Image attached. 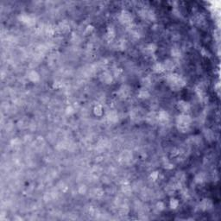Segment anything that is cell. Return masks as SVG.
Masks as SVG:
<instances>
[{
    "mask_svg": "<svg viewBox=\"0 0 221 221\" xmlns=\"http://www.w3.org/2000/svg\"><path fill=\"white\" fill-rule=\"evenodd\" d=\"M206 89H207V87H206V86L204 85L203 83H200V84H198V85L196 86L195 92H196L198 96L200 97V99H204L206 98V96H207Z\"/></svg>",
    "mask_w": 221,
    "mask_h": 221,
    "instance_id": "10",
    "label": "cell"
},
{
    "mask_svg": "<svg viewBox=\"0 0 221 221\" xmlns=\"http://www.w3.org/2000/svg\"><path fill=\"white\" fill-rule=\"evenodd\" d=\"M163 65H164L165 71H173L175 68V62L171 59H168L163 62Z\"/></svg>",
    "mask_w": 221,
    "mask_h": 221,
    "instance_id": "19",
    "label": "cell"
},
{
    "mask_svg": "<svg viewBox=\"0 0 221 221\" xmlns=\"http://www.w3.org/2000/svg\"><path fill=\"white\" fill-rule=\"evenodd\" d=\"M171 55L174 58H180L181 56V49L177 47H174L171 48Z\"/></svg>",
    "mask_w": 221,
    "mask_h": 221,
    "instance_id": "25",
    "label": "cell"
},
{
    "mask_svg": "<svg viewBox=\"0 0 221 221\" xmlns=\"http://www.w3.org/2000/svg\"><path fill=\"white\" fill-rule=\"evenodd\" d=\"M20 143H21V142H20V140H19L18 138H15L14 140L11 141V144L13 146H19L20 145Z\"/></svg>",
    "mask_w": 221,
    "mask_h": 221,
    "instance_id": "35",
    "label": "cell"
},
{
    "mask_svg": "<svg viewBox=\"0 0 221 221\" xmlns=\"http://www.w3.org/2000/svg\"><path fill=\"white\" fill-rule=\"evenodd\" d=\"M163 167H164L166 170H172V169H174V165L172 164L170 161L168 160L166 161V162L163 163Z\"/></svg>",
    "mask_w": 221,
    "mask_h": 221,
    "instance_id": "31",
    "label": "cell"
},
{
    "mask_svg": "<svg viewBox=\"0 0 221 221\" xmlns=\"http://www.w3.org/2000/svg\"><path fill=\"white\" fill-rule=\"evenodd\" d=\"M74 108L72 106V105H69V106H67L66 109V113L67 114H68V115H71V114H74Z\"/></svg>",
    "mask_w": 221,
    "mask_h": 221,
    "instance_id": "33",
    "label": "cell"
},
{
    "mask_svg": "<svg viewBox=\"0 0 221 221\" xmlns=\"http://www.w3.org/2000/svg\"><path fill=\"white\" fill-rule=\"evenodd\" d=\"M70 29V25L67 21H62L57 26V30L61 33H67Z\"/></svg>",
    "mask_w": 221,
    "mask_h": 221,
    "instance_id": "15",
    "label": "cell"
},
{
    "mask_svg": "<svg viewBox=\"0 0 221 221\" xmlns=\"http://www.w3.org/2000/svg\"><path fill=\"white\" fill-rule=\"evenodd\" d=\"M166 80L168 85L170 86V87L173 91H178L186 85V80L180 74L175 73H170V74L167 76Z\"/></svg>",
    "mask_w": 221,
    "mask_h": 221,
    "instance_id": "1",
    "label": "cell"
},
{
    "mask_svg": "<svg viewBox=\"0 0 221 221\" xmlns=\"http://www.w3.org/2000/svg\"><path fill=\"white\" fill-rule=\"evenodd\" d=\"M118 20L119 22L123 24V25H131L133 21V17H132L131 14L128 11V10H122L120 12V14L118 16Z\"/></svg>",
    "mask_w": 221,
    "mask_h": 221,
    "instance_id": "3",
    "label": "cell"
},
{
    "mask_svg": "<svg viewBox=\"0 0 221 221\" xmlns=\"http://www.w3.org/2000/svg\"><path fill=\"white\" fill-rule=\"evenodd\" d=\"M179 205H180V203H179V201L176 199H171V200H170V206L172 209H174V210L176 209V208L179 207Z\"/></svg>",
    "mask_w": 221,
    "mask_h": 221,
    "instance_id": "28",
    "label": "cell"
},
{
    "mask_svg": "<svg viewBox=\"0 0 221 221\" xmlns=\"http://www.w3.org/2000/svg\"><path fill=\"white\" fill-rule=\"evenodd\" d=\"M146 122L150 124H157V112H151L147 114L145 117Z\"/></svg>",
    "mask_w": 221,
    "mask_h": 221,
    "instance_id": "13",
    "label": "cell"
},
{
    "mask_svg": "<svg viewBox=\"0 0 221 221\" xmlns=\"http://www.w3.org/2000/svg\"><path fill=\"white\" fill-rule=\"evenodd\" d=\"M93 113L95 116H97V117H100V116H102L104 113V111H103V107H102V105H95L93 108Z\"/></svg>",
    "mask_w": 221,
    "mask_h": 221,
    "instance_id": "24",
    "label": "cell"
},
{
    "mask_svg": "<svg viewBox=\"0 0 221 221\" xmlns=\"http://www.w3.org/2000/svg\"><path fill=\"white\" fill-rule=\"evenodd\" d=\"M62 86H63V84L61 83V81H58V80H56V81H55V82H54V84H53V87H54V88H55V89H60V88L62 87Z\"/></svg>",
    "mask_w": 221,
    "mask_h": 221,
    "instance_id": "32",
    "label": "cell"
},
{
    "mask_svg": "<svg viewBox=\"0 0 221 221\" xmlns=\"http://www.w3.org/2000/svg\"><path fill=\"white\" fill-rule=\"evenodd\" d=\"M139 15L143 19H146V20H150V21H153L155 19V13L151 10L148 9H143L139 11Z\"/></svg>",
    "mask_w": 221,
    "mask_h": 221,
    "instance_id": "9",
    "label": "cell"
},
{
    "mask_svg": "<svg viewBox=\"0 0 221 221\" xmlns=\"http://www.w3.org/2000/svg\"><path fill=\"white\" fill-rule=\"evenodd\" d=\"M181 197L185 199V200L188 199V198H189V193H188V189L185 188H181Z\"/></svg>",
    "mask_w": 221,
    "mask_h": 221,
    "instance_id": "29",
    "label": "cell"
},
{
    "mask_svg": "<svg viewBox=\"0 0 221 221\" xmlns=\"http://www.w3.org/2000/svg\"><path fill=\"white\" fill-rule=\"evenodd\" d=\"M121 191H122L123 193H124V194H126V195H129V194H131L132 191V188L131 187V185L129 182H124L122 184V186H121Z\"/></svg>",
    "mask_w": 221,
    "mask_h": 221,
    "instance_id": "22",
    "label": "cell"
},
{
    "mask_svg": "<svg viewBox=\"0 0 221 221\" xmlns=\"http://www.w3.org/2000/svg\"><path fill=\"white\" fill-rule=\"evenodd\" d=\"M192 124V118L188 114L181 113L176 118V127L179 131L186 133L189 131Z\"/></svg>",
    "mask_w": 221,
    "mask_h": 221,
    "instance_id": "2",
    "label": "cell"
},
{
    "mask_svg": "<svg viewBox=\"0 0 221 221\" xmlns=\"http://www.w3.org/2000/svg\"><path fill=\"white\" fill-rule=\"evenodd\" d=\"M100 80L105 83V84H112L113 81V76L112 74H111V73H109L107 71H105L103 72L102 74H101V75H100Z\"/></svg>",
    "mask_w": 221,
    "mask_h": 221,
    "instance_id": "11",
    "label": "cell"
},
{
    "mask_svg": "<svg viewBox=\"0 0 221 221\" xmlns=\"http://www.w3.org/2000/svg\"><path fill=\"white\" fill-rule=\"evenodd\" d=\"M207 174H205L204 172H201V173H199V174H197L195 175V177H194V181H195L197 184H202L207 181Z\"/></svg>",
    "mask_w": 221,
    "mask_h": 221,
    "instance_id": "18",
    "label": "cell"
},
{
    "mask_svg": "<svg viewBox=\"0 0 221 221\" xmlns=\"http://www.w3.org/2000/svg\"><path fill=\"white\" fill-rule=\"evenodd\" d=\"M132 160V153L131 151H124L119 155V162L121 163L124 164H126L131 162V161Z\"/></svg>",
    "mask_w": 221,
    "mask_h": 221,
    "instance_id": "8",
    "label": "cell"
},
{
    "mask_svg": "<svg viewBox=\"0 0 221 221\" xmlns=\"http://www.w3.org/2000/svg\"><path fill=\"white\" fill-rule=\"evenodd\" d=\"M159 177V173L157 172V171H154V172H152L150 175V178L151 179V181H155Z\"/></svg>",
    "mask_w": 221,
    "mask_h": 221,
    "instance_id": "30",
    "label": "cell"
},
{
    "mask_svg": "<svg viewBox=\"0 0 221 221\" xmlns=\"http://www.w3.org/2000/svg\"><path fill=\"white\" fill-rule=\"evenodd\" d=\"M204 135H205L206 138H207L208 141H212V140H213V138H214V134H213V132H212V131H210V130H205Z\"/></svg>",
    "mask_w": 221,
    "mask_h": 221,
    "instance_id": "26",
    "label": "cell"
},
{
    "mask_svg": "<svg viewBox=\"0 0 221 221\" xmlns=\"http://www.w3.org/2000/svg\"><path fill=\"white\" fill-rule=\"evenodd\" d=\"M150 96H151L150 92H149L147 89H145V88H142V89L139 90L138 93H137V97L141 99H149Z\"/></svg>",
    "mask_w": 221,
    "mask_h": 221,
    "instance_id": "20",
    "label": "cell"
},
{
    "mask_svg": "<svg viewBox=\"0 0 221 221\" xmlns=\"http://www.w3.org/2000/svg\"><path fill=\"white\" fill-rule=\"evenodd\" d=\"M177 109L181 112V113H184V114H188L190 110H191V105L190 104L185 101V100H180L176 105Z\"/></svg>",
    "mask_w": 221,
    "mask_h": 221,
    "instance_id": "6",
    "label": "cell"
},
{
    "mask_svg": "<svg viewBox=\"0 0 221 221\" xmlns=\"http://www.w3.org/2000/svg\"><path fill=\"white\" fill-rule=\"evenodd\" d=\"M19 19L22 23L29 25V26L36 24V17H34L33 15L22 14L19 17Z\"/></svg>",
    "mask_w": 221,
    "mask_h": 221,
    "instance_id": "7",
    "label": "cell"
},
{
    "mask_svg": "<svg viewBox=\"0 0 221 221\" xmlns=\"http://www.w3.org/2000/svg\"><path fill=\"white\" fill-rule=\"evenodd\" d=\"M86 192V188L85 186H81L79 189V193H81V194H84V193Z\"/></svg>",
    "mask_w": 221,
    "mask_h": 221,
    "instance_id": "36",
    "label": "cell"
},
{
    "mask_svg": "<svg viewBox=\"0 0 221 221\" xmlns=\"http://www.w3.org/2000/svg\"><path fill=\"white\" fill-rule=\"evenodd\" d=\"M152 68H153L154 73L157 74H162V73L165 72L164 65H163V63H162V62H156V63H155V64L153 65Z\"/></svg>",
    "mask_w": 221,
    "mask_h": 221,
    "instance_id": "16",
    "label": "cell"
},
{
    "mask_svg": "<svg viewBox=\"0 0 221 221\" xmlns=\"http://www.w3.org/2000/svg\"><path fill=\"white\" fill-rule=\"evenodd\" d=\"M131 93V87L128 85H123L120 86V88L117 92V95L119 99H125L130 97V95Z\"/></svg>",
    "mask_w": 221,
    "mask_h": 221,
    "instance_id": "4",
    "label": "cell"
},
{
    "mask_svg": "<svg viewBox=\"0 0 221 221\" xmlns=\"http://www.w3.org/2000/svg\"><path fill=\"white\" fill-rule=\"evenodd\" d=\"M156 46H155V43H149V44H147L144 48V51L147 53V54H149V55H153L154 53L155 52L156 50Z\"/></svg>",
    "mask_w": 221,
    "mask_h": 221,
    "instance_id": "23",
    "label": "cell"
},
{
    "mask_svg": "<svg viewBox=\"0 0 221 221\" xmlns=\"http://www.w3.org/2000/svg\"><path fill=\"white\" fill-rule=\"evenodd\" d=\"M93 195L96 198H101L104 195V190L100 188H95L93 190Z\"/></svg>",
    "mask_w": 221,
    "mask_h": 221,
    "instance_id": "27",
    "label": "cell"
},
{
    "mask_svg": "<svg viewBox=\"0 0 221 221\" xmlns=\"http://www.w3.org/2000/svg\"><path fill=\"white\" fill-rule=\"evenodd\" d=\"M115 37V29L113 28L112 25H110L107 30H106V33H105V38L107 39V41L109 42H112L113 39Z\"/></svg>",
    "mask_w": 221,
    "mask_h": 221,
    "instance_id": "17",
    "label": "cell"
},
{
    "mask_svg": "<svg viewBox=\"0 0 221 221\" xmlns=\"http://www.w3.org/2000/svg\"><path fill=\"white\" fill-rule=\"evenodd\" d=\"M212 202L211 200L209 199H203L202 200L200 203V208L202 211H208L210 209H212Z\"/></svg>",
    "mask_w": 221,
    "mask_h": 221,
    "instance_id": "12",
    "label": "cell"
},
{
    "mask_svg": "<svg viewBox=\"0 0 221 221\" xmlns=\"http://www.w3.org/2000/svg\"><path fill=\"white\" fill-rule=\"evenodd\" d=\"M28 78L29 80H30V81H32V82H37L40 80V74H38L36 71L32 70L29 73Z\"/></svg>",
    "mask_w": 221,
    "mask_h": 221,
    "instance_id": "21",
    "label": "cell"
},
{
    "mask_svg": "<svg viewBox=\"0 0 221 221\" xmlns=\"http://www.w3.org/2000/svg\"><path fill=\"white\" fill-rule=\"evenodd\" d=\"M156 207H157V209H158L159 211H162L165 208L164 203L162 202V201H159V202L156 204Z\"/></svg>",
    "mask_w": 221,
    "mask_h": 221,
    "instance_id": "34",
    "label": "cell"
},
{
    "mask_svg": "<svg viewBox=\"0 0 221 221\" xmlns=\"http://www.w3.org/2000/svg\"><path fill=\"white\" fill-rule=\"evenodd\" d=\"M170 114L168 112H166L164 110L159 111L157 112V124H160L162 125L167 124L170 122Z\"/></svg>",
    "mask_w": 221,
    "mask_h": 221,
    "instance_id": "5",
    "label": "cell"
},
{
    "mask_svg": "<svg viewBox=\"0 0 221 221\" xmlns=\"http://www.w3.org/2000/svg\"><path fill=\"white\" fill-rule=\"evenodd\" d=\"M106 120L111 124H116L118 121V115L117 112L115 111H110L107 114H106Z\"/></svg>",
    "mask_w": 221,
    "mask_h": 221,
    "instance_id": "14",
    "label": "cell"
}]
</instances>
